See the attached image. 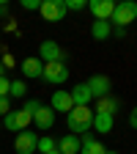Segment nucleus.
Here are the masks:
<instances>
[{
	"instance_id": "obj_1",
	"label": "nucleus",
	"mask_w": 137,
	"mask_h": 154,
	"mask_svg": "<svg viewBox=\"0 0 137 154\" xmlns=\"http://www.w3.org/2000/svg\"><path fill=\"white\" fill-rule=\"evenodd\" d=\"M66 127H69V132L71 135H85V132H91V127H93V110L91 107H71L69 113H66Z\"/></svg>"
},
{
	"instance_id": "obj_2",
	"label": "nucleus",
	"mask_w": 137,
	"mask_h": 154,
	"mask_svg": "<svg viewBox=\"0 0 137 154\" xmlns=\"http://www.w3.org/2000/svg\"><path fill=\"white\" fill-rule=\"evenodd\" d=\"M25 107L33 113V124L38 127V129H52L55 127V113H52V107L49 105H44V102H38V99H28L25 102Z\"/></svg>"
},
{
	"instance_id": "obj_3",
	"label": "nucleus",
	"mask_w": 137,
	"mask_h": 154,
	"mask_svg": "<svg viewBox=\"0 0 137 154\" xmlns=\"http://www.w3.org/2000/svg\"><path fill=\"white\" fill-rule=\"evenodd\" d=\"M134 19H137V3H134V0H124V3H115V11L110 17V25L126 30Z\"/></svg>"
},
{
	"instance_id": "obj_4",
	"label": "nucleus",
	"mask_w": 137,
	"mask_h": 154,
	"mask_svg": "<svg viewBox=\"0 0 137 154\" xmlns=\"http://www.w3.org/2000/svg\"><path fill=\"white\" fill-rule=\"evenodd\" d=\"M33 124V113L22 105L19 110H8L6 116H3V127L8 129V132H25L28 127Z\"/></svg>"
},
{
	"instance_id": "obj_5",
	"label": "nucleus",
	"mask_w": 137,
	"mask_h": 154,
	"mask_svg": "<svg viewBox=\"0 0 137 154\" xmlns=\"http://www.w3.org/2000/svg\"><path fill=\"white\" fill-rule=\"evenodd\" d=\"M38 14H41L47 22H63V17L69 11H66V3H63V0H41Z\"/></svg>"
},
{
	"instance_id": "obj_6",
	"label": "nucleus",
	"mask_w": 137,
	"mask_h": 154,
	"mask_svg": "<svg viewBox=\"0 0 137 154\" xmlns=\"http://www.w3.org/2000/svg\"><path fill=\"white\" fill-rule=\"evenodd\" d=\"M63 58H66V52L58 42H52V38L41 42V47H38V61L41 63H58V61L63 63Z\"/></svg>"
},
{
	"instance_id": "obj_7",
	"label": "nucleus",
	"mask_w": 137,
	"mask_h": 154,
	"mask_svg": "<svg viewBox=\"0 0 137 154\" xmlns=\"http://www.w3.org/2000/svg\"><path fill=\"white\" fill-rule=\"evenodd\" d=\"M38 149V135L25 129V132H16V138H14V151L16 154H36Z\"/></svg>"
},
{
	"instance_id": "obj_8",
	"label": "nucleus",
	"mask_w": 137,
	"mask_h": 154,
	"mask_svg": "<svg viewBox=\"0 0 137 154\" xmlns=\"http://www.w3.org/2000/svg\"><path fill=\"white\" fill-rule=\"evenodd\" d=\"M85 85H88V91H91V96H93V99L110 96V91H112V80H110L107 74H93L91 80H85Z\"/></svg>"
},
{
	"instance_id": "obj_9",
	"label": "nucleus",
	"mask_w": 137,
	"mask_h": 154,
	"mask_svg": "<svg viewBox=\"0 0 137 154\" xmlns=\"http://www.w3.org/2000/svg\"><path fill=\"white\" fill-rule=\"evenodd\" d=\"M41 77H44L49 85H63L69 80V66H63L61 61H58V63H44Z\"/></svg>"
},
{
	"instance_id": "obj_10",
	"label": "nucleus",
	"mask_w": 137,
	"mask_h": 154,
	"mask_svg": "<svg viewBox=\"0 0 137 154\" xmlns=\"http://www.w3.org/2000/svg\"><path fill=\"white\" fill-rule=\"evenodd\" d=\"M93 19H99V22H110V17L115 11V0H91L88 3Z\"/></svg>"
},
{
	"instance_id": "obj_11",
	"label": "nucleus",
	"mask_w": 137,
	"mask_h": 154,
	"mask_svg": "<svg viewBox=\"0 0 137 154\" xmlns=\"http://www.w3.org/2000/svg\"><path fill=\"white\" fill-rule=\"evenodd\" d=\"M49 107H52V113H69V110L74 107L71 94L63 91V88H58V91L52 94V99H49Z\"/></svg>"
},
{
	"instance_id": "obj_12",
	"label": "nucleus",
	"mask_w": 137,
	"mask_h": 154,
	"mask_svg": "<svg viewBox=\"0 0 137 154\" xmlns=\"http://www.w3.org/2000/svg\"><path fill=\"white\" fill-rule=\"evenodd\" d=\"M69 94H71L74 107H88V105L93 102V96H91V91H88V85H85V83H77Z\"/></svg>"
},
{
	"instance_id": "obj_13",
	"label": "nucleus",
	"mask_w": 137,
	"mask_h": 154,
	"mask_svg": "<svg viewBox=\"0 0 137 154\" xmlns=\"http://www.w3.org/2000/svg\"><path fill=\"white\" fill-rule=\"evenodd\" d=\"M80 151H82V154H104L107 149H104L102 140H96L91 132H85L82 138H80Z\"/></svg>"
},
{
	"instance_id": "obj_14",
	"label": "nucleus",
	"mask_w": 137,
	"mask_h": 154,
	"mask_svg": "<svg viewBox=\"0 0 137 154\" xmlns=\"http://www.w3.org/2000/svg\"><path fill=\"white\" fill-rule=\"evenodd\" d=\"M55 149L61 154H80V138L69 132V135H63L61 140H55Z\"/></svg>"
},
{
	"instance_id": "obj_15",
	"label": "nucleus",
	"mask_w": 137,
	"mask_h": 154,
	"mask_svg": "<svg viewBox=\"0 0 137 154\" xmlns=\"http://www.w3.org/2000/svg\"><path fill=\"white\" fill-rule=\"evenodd\" d=\"M121 110V102L115 99V96L110 94V96H102V99H96V110L93 113H104V116H115Z\"/></svg>"
},
{
	"instance_id": "obj_16",
	"label": "nucleus",
	"mask_w": 137,
	"mask_h": 154,
	"mask_svg": "<svg viewBox=\"0 0 137 154\" xmlns=\"http://www.w3.org/2000/svg\"><path fill=\"white\" fill-rule=\"evenodd\" d=\"M112 127H115V116L93 113V127H91V129H96L99 135H107V132H112Z\"/></svg>"
},
{
	"instance_id": "obj_17",
	"label": "nucleus",
	"mask_w": 137,
	"mask_h": 154,
	"mask_svg": "<svg viewBox=\"0 0 137 154\" xmlns=\"http://www.w3.org/2000/svg\"><path fill=\"white\" fill-rule=\"evenodd\" d=\"M19 69H22L25 77H30V80H38V77H41V72H44V63L38 61V58H25Z\"/></svg>"
},
{
	"instance_id": "obj_18",
	"label": "nucleus",
	"mask_w": 137,
	"mask_h": 154,
	"mask_svg": "<svg viewBox=\"0 0 137 154\" xmlns=\"http://www.w3.org/2000/svg\"><path fill=\"white\" fill-rule=\"evenodd\" d=\"M91 36L96 38V42H107V38L112 36V25H110V22H99V19H93V25H91Z\"/></svg>"
},
{
	"instance_id": "obj_19",
	"label": "nucleus",
	"mask_w": 137,
	"mask_h": 154,
	"mask_svg": "<svg viewBox=\"0 0 137 154\" xmlns=\"http://www.w3.org/2000/svg\"><path fill=\"white\" fill-rule=\"evenodd\" d=\"M28 96V83L25 80H11L8 85V99H25Z\"/></svg>"
},
{
	"instance_id": "obj_20",
	"label": "nucleus",
	"mask_w": 137,
	"mask_h": 154,
	"mask_svg": "<svg viewBox=\"0 0 137 154\" xmlns=\"http://www.w3.org/2000/svg\"><path fill=\"white\" fill-rule=\"evenodd\" d=\"M38 154H49V151H55V138H49V135H41L38 138V149H36Z\"/></svg>"
},
{
	"instance_id": "obj_21",
	"label": "nucleus",
	"mask_w": 137,
	"mask_h": 154,
	"mask_svg": "<svg viewBox=\"0 0 137 154\" xmlns=\"http://www.w3.org/2000/svg\"><path fill=\"white\" fill-rule=\"evenodd\" d=\"M66 3V11H82L88 8V0H63Z\"/></svg>"
},
{
	"instance_id": "obj_22",
	"label": "nucleus",
	"mask_w": 137,
	"mask_h": 154,
	"mask_svg": "<svg viewBox=\"0 0 137 154\" xmlns=\"http://www.w3.org/2000/svg\"><path fill=\"white\" fill-rule=\"evenodd\" d=\"M8 110H11V99H8V96H0V119H3Z\"/></svg>"
},
{
	"instance_id": "obj_23",
	"label": "nucleus",
	"mask_w": 137,
	"mask_h": 154,
	"mask_svg": "<svg viewBox=\"0 0 137 154\" xmlns=\"http://www.w3.org/2000/svg\"><path fill=\"white\" fill-rule=\"evenodd\" d=\"M8 85H11L8 77H0V96H8Z\"/></svg>"
},
{
	"instance_id": "obj_24",
	"label": "nucleus",
	"mask_w": 137,
	"mask_h": 154,
	"mask_svg": "<svg viewBox=\"0 0 137 154\" xmlns=\"http://www.w3.org/2000/svg\"><path fill=\"white\" fill-rule=\"evenodd\" d=\"M38 0H22V8H28V11H38Z\"/></svg>"
},
{
	"instance_id": "obj_25",
	"label": "nucleus",
	"mask_w": 137,
	"mask_h": 154,
	"mask_svg": "<svg viewBox=\"0 0 137 154\" xmlns=\"http://www.w3.org/2000/svg\"><path fill=\"white\" fill-rule=\"evenodd\" d=\"M129 127H132V129H137V105L129 110Z\"/></svg>"
},
{
	"instance_id": "obj_26",
	"label": "nucleus",
	"mask_w": 137,
	"mask_h": 154,
	"mask_svg": "<svg viewBox=\"0 0 137 154\" xmlns=\"http://www.w3.org/2000/svg\"><path fill=\"white\" fill-rule=\"evenodd\" d=\"M0 77H6V66H3V61H0Z\"/></svg>"
},
{
	"instance_id": "obj_27",
	"label": "nucleus",
	"mask_w": 137,
	"mask_h": 154,
	"mask_svg": "<svg viewBox=\"0 0 137 154\" xmlns=\"http://www.w3.org/2000/svg\"><path fill=\"white\" fill-rule=\"evenodd\" d=\"M104 154H118V151H112V149H107V151H104Z\"/></svg>"
},
{
	"instance_id": "obj_28",
	"label": "nucleus",
	"mask_w": 137,
	"mask_h": 154,
	"mask_svg": "<svg viewBox=\"0 0 137 154\" xmlns=\"http://www.w3.org/2000/svg\"><path fill=\"white\" fill-rule=\"evenodd\" d=\"M0 132H3V119H0Z\"/></svg>"
},
{
	"instance_id": "obj_29",
	"label": "nucleus",
	"mask_w": 137,
	"mask_h": 154,
	"mask_svg": "<svg viewBox=\"0 0 137 154\" xmlns=\"http://www.w3.org/2000/svg\"><path fill=\"white\" fill-rule=\"evenodd\" d=\"M49 154H61V151H58V149H55V151H49Z\"/></svg>"
}]
</instances>
